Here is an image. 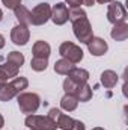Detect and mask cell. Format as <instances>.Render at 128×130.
<instances>
[{"label":"cell","instance_id":"obj_1","mask_svg":"<svg viewBox=\"0 0 128 130\" xmlns=\"http://www.w3.org/2000/svg\"><path fill=\"white\" fill-rule=\"evenodd\" d=\"M29 86V80L26 77H14L11 82H6L0 86V101H9L11 98L18 95Z\"/></svg>","mask_w":128,"mask_h":130},{"label":"cell","instance_id":"obj_2","mask_svg":"<svg viewBox=\"0 0 128 130\" xmlns=\"http://www.w3.org/2000/svg\"><path fill=\"white\" fill-rule=\"evenodd\" d=\"M17 101H18V107L23 113H35L39 106H41V98L35 92H20L17 95Z\"/></svg>","mask_w":128,"mask_h":130},{"label":"cell","instance_id":"obj_3","mask_svg":"<svg viewBox=\"0 0 128 130\" xmlns=\"http://www.w3.org/2000/svg\"><path fill=\"white\" fill-rule=\"evenodd\" d=\"M72 30L75 38L83 42V44H88L92 38H94V32H92V26L88 20V17H83L80 20H75L72 23Z\"/></svg>","mask_w":128,"mask_h":130},{"label":"cell","instance_id":"obj_4","mask_svg":"<svg viewBox=\"0 0 128 130\" xmlns=\"http://www.w3.org/2000/svg\"><path fill=\"white\" fill-rule=\"evenodd\" d=\"M24 124L30 130H56L57 129V124L53 120H50L48 117H41V115H35V113H30V115L26 117Z\"/></svg>","mask_w":128,"mask_h":130},{"label":"cell","instance_id":"obj_5","mask_svg":"<svg viewBox=\"0 0 128 130\" xmlns=\"http://www.w3.org/2000/svg\"><path fill=\"white\" fill-rule=\"evenodd\" d=\"M59 55H60L63 59L72 62V64H78V62L83 59V50H81L78 45H75L74 42H71V41H65V42L60 44V47H59Z\"/></svg>","mask_w":128,"mask_h":130},{"label":"cell","instance_id":"obj_6","mask_svg":"<svg viewBox=\"0 0 128 130\" xmlns=\"http://www.w3.org/2000/svg\"><path fill=\"white\" fill-rule=\"evenodd\" d=\"M50 17H51V6L48 3H39L30 12V24L42 26L50 20Z\"/></svg>","mask_w":128,"mask_h":130},{"label":"cell","instance_id":"obj_7","mask_svg":"<svg viewBox=\"0 0 128 130\" xmlns=\"http://www.w3.org/2000/svg\"><path fill=\"white\" fill-rule=\"evenodd\" d=\"M112 5H109L107 8V20L112 24H118V23H124L127 20V11L125 6L121 2H110Z\"/></svg>","mask_w":128,"mask_h":130},{"label":"cell","instance_id":"obj_8","mask_svg":"<svg viewBox=\"0 0 128 130\" xmlns=\"http://www.w3.org/2000/svg\"><path fill=\"white\" fill-rule=\"evenodd\" d=\"M30 38V30L24 24H17L11 30V41L15 45H26Z\"/></svg>","mask_w":128,"mask_h":130},{"label":"cell","instance_id":"obj_9","mask_svg":"<svg viewBox=\"0 0 128 130\" xmlns=\"http://www.w3.org/2000/svg\"><path fill=\"white\" fill-rule=\"evenodd\" d=\"M53 23L56 26H62L68 21V8L65 3H56L53 8H51V17Z\"/></svg>","mask_w":128,"mask_h":130},{"label":"cell","instance_id":"obj_10","mask_svg":"<svg viewBox=\"0 0 128 130\" xmlns=\"http://www.w3.org/2000/svg\"><path fill=\"white\" fill-rule=\"evenodd\" d=\"M107 48H109V45H107V42H105L102 38L94 36V38L88 42V50H89V53H91L92 56H102V55L107 52Z\"/></svg>","mask_w":128,"mask_h":130},{"label":"cell","instance_id":"obj_11","mask_svg":"<svg viewBox=\"0 0 128 130\" xmlns=\"http://www.w3.org/2000/svg\"><path fill=\"white\" fill-rule=\"evenodd\" d=\"M18 67L11 62H5V64L0 65V79L3 82H8V80H12L14 77L18 76Z\"/></svg>","mask_w":128,"mask_h":130},{"label":"cell","instance_id":"obj_12","mask_svg":"<svg viewBox=\"0 0 128 130\" xmlns=\"http://www.w3.org/2000/svg\"><path fill=\"white\" fill-rule=\"evenodd\" d=\"M68 79L72 80V82L77 83V85L88 83V80H89V73H88L86 70H83V68H77V67H74V68L68 73Z\"/></svg>","mask_w":128,"mask_h":130},{"label":"cell","instance_id":"obj_13","mask_svg":"<svg viewBox=\"0 0 128 130\" xmlns=\"http://www.w3.org/2000/svg\"><path fill=\"white\" fill-rule=\"evenodd\" d=\"M32 52H33V58H45V59H48V56L51 53V47L45 41H36L33 44Z\"/></svg>","mask_w":128,"mask_h":130},{"label":"cell","instance_id":"obj_14","mask_svg":"<svg viewBox=\"0 0 128 130\" xmlns=\"http://www.w3.org/2000/svg\"><path fill=\"white\" fill-rule=\"evenodd\" d=\"M110 36L115 41H125L128 38V24L125 21L115 24L113 29H112V32H110Z\"/></svg>","mask_w":128,"mask_h":130},{"label":"cell","instance_id":"obj_15","mask_svg":"<svg viewBox=\"0 0 128 130\" xmlns=\"http://www.w3.org/2000/svg\"><path fill=\"white\" fill-rule=\"evenodd\" d=\"M74 97L77 98L78 101H89L92 98V88L88 83L77 85V89L74 92Z\"/></svg>","mask_w":128,"mask_h":130},{"label":"cell","instance_id":"obj_16","mask_svg":"<svg viewBox=\"0 0 128 130\" xmlns=\"http://www.w3.org/2000/svg\"><path fill=\"white\" fill-rule=\"evenodd\" d=\"M118 80H119V76L113 71V70H105L102 74H101V83L104 85V88H113V86H116V83H118Z\"/></svg>","mask_w":128,"mask_h":130},{"label":"cell","instance_id":"obj_17","mask_svg":"<svg viewBox=\"0 0 128 130\" xmlns=\"http://www.w3.org/2000/svg\"><path fill=\"white\" fill-rule=\"evenodd\" d=\"M14 12H15V17H17V20H18L20 24H24V26L30 24V11L27 8H24L23 5H20L18 8L14 9Z\"/></svg>","mask_w":128,"mask_h":130},{"label":"cell","instance_id":"obj_18","mask_svg":"<svg viewBox=\"0 0 128 130\" xmlns=\"http://www.w3.org/2000/svg\"><path fill=\"white\" fill-rule=\"evenodd\" d=\"M77 104H78V100L74 97V95H71V94H65L62 100H60V107L66 110V112H72V110H75L77 109Z\"/></svg>","mask_w":128,"mask_h":130},{"label":"cell","instance_id":"obj_19","mask_svg":"<svg viewBox=\"0 0 128 130\" xmlns=\"http://www.w3.org/2000/svg\"><path fill=\"white\" fill-rule=\"evenodd\" d=\"M72 68H74V64L69 62V61H66V59H63V58L59 59V61H56V64H54V71L57 74H62V76H68V73Z\"/></svg>","mask_w":128,"mask_h":130},{"label":"cell","instance_id":"obj_20","mask_svg":"<svg viewBox=\"0 0 128 130\" xmlns=\"http://www.w3.org/2000/svg\"><path fill=\"white\" fill-rule=\"evenodd\" d=\"M74 118H71L69 115H65V113H60L59 115V118H57V121H56V124H57V127L62 130H71V127L74 126Z\"/></svg>","mask_w":128,"mask_h":130},{"label":"cell","instance_id":"obj_21","mask_svg":"<svg viewBox=\"0 0 128 130\" xmlns=\"http://www.w3.org/2000/svg\"><path fill=\"white\" fill-rule=\"evenodd\" d=\"M30 67L33 71H44L48 67V59L45 58H33L30 61Z\"/></svg>","mask_w":128,"mask_h":130},{"label":"cell","instance_id":"obj_22","mask_svg":"<svg viewBox=\"0 0 128 130\" xmlns=\"http://www.w3.org/2000/svg\"><path fill=\"white\" fill-rule=\"evenodd\" d=\"M6 62H11V64L17 65V67L20 68L21 65L24 64V56H23V53H20V52H11V53L8 55V58H6Z\"/></svg>","mask_w":128,"mask_h":130},{"label":"cell","instance_id":"obj_23","mask_svg":"<svg viewBox=\"0 0 128 130\" xmlns=\"http://www.w3.org/2000/svg\"><path fill=\"white\" fill-rule=\"evenodd\" d=\"M83 17H88V15H86V12H84L81 8H71V9L68 11V20H69L71 23H74L75 20H80V18H83Z\"/></svg>","mask_w":128,"mask_h":130},{"label":"cell","instance_id":"obj_24","mask_svg":"<svg viewBox=\"0 0 128 130\" xmlns=\"http://www.w3.org/2000/svg\"><path fill=\"white\" fill-rule=\"evenodd\" d=\"M63 89H65V94L74 95V92H75V89H77V83H74L72 80L66 79V80L63 82Z\"/></svg>","mask_w":128,"mask_h":130},{"label":"cell","instance_id":"obj_25","mask_svg":"<svg viewBox=\"0 0 128 130\" xmlns=\"http://www.w3.org/2000/svg\"><path fill=\"white\" fill-rule=\"evenodd\" d=\"M2 2L8 9H15L21 5V0H2Z\"/></svg>","mask_w":128,"mask_h":130},{"label":"cell","instance_id":"obj_26","mask_svg":"<svg viewBox=\"0 0 128 130\" xmlns=\"http://www.w3.org/2000/svg\"><path fill=\"white\" fill-rule=\"evenodd\" d=\"M60 113H62V112H60V110H59V109H56V107H53V109H50V112H48V113H47V117H48V118H50V120H53V121H54V123H56V121H57V118H59V115H60Z\"/></svg>","mask_w":128,"mask_h":130},{"label":"cell","instance_id":"obj_27","mask_svg":"<svg viewBox=\"0 0 128 130\" xmlns=\"http://www.w3.org/2000/svg\"><path fill=\"white\" fill-rule=\"evenodd\" d=\"M66 5H69L71 8H80L83 5V0H65Z\"/></svg>","mask_w":128,"mask_h":130},{"label":"cell","instance_id":"obj_28","mask_svg":"<svg viewBox=\"0 0 128 130\" xmlns=\"http://www.w3.org/2000/svg\"><path fill=\"white\" fill-rule=\"evenodd\" d=\"M71 130H84V124H83L81 121L75 120V121H74V126L71 127Z\"/></svg>","mask_w":128,"mask_h":130},{"label":"cell","instance_id":"obj_29","mask_svg":"<svg viewBox=\"0 0 128 130\" xmlns=\"http://www.w3.org/2000/svg\"><path fill=\"white\" fill-rule=\"evenodd\" d=\"M83 5H86V6H94V5H95V0H83Z\"/></svg>","mask_w":128,"mask_h":130},{"label":"cell","instance_id":"obj_30","mask_svg":"<svg viewBox=\"0 0 128 130\" xmlns=\"http://www.w3.org/2000/svg\"><path fill=\"white\" fill-rule=\"evenodd\" d=\"M5 47V36L3 35H0V50Z\"/></svg>","mask_w":128,"mask_h":130},{"label":"cell","instance_id":"obj_31","mask_svg":"<svg viewBox=\"0 0 128 130\" xmlns=\"http://www.w3.org/2000/svg\"><path fill=\"white\" fill-rule=\"evenodd\" d=\"M5 126V120H3V117H2V113H0V129Z\"/></svg>","mask_w":128,"mask_h":130},{"label":"cell","instance_id":"obj_32","mask_svg":"<svg viewBox=\"0 0 128 130\" xmlns=\"http://www.w3.org/2000/svg\"><path fill=\"white\" fill-rule=\"evenodd\" d=\"M98 3H110V2H113V0H95Z\"/></svg>","mask_w":128,"mask_h":130},{"label":"cell","instance_id":"obj_33","mask_svg":"<svg viewBox=\"0 0 128 130\" xmlns=\"http://www.w3.org/2000/svg\"><path fill=\"white\" fill-rule=\"evenodd\" d=\"M92 130H105V129H102V127H95V129H92Z\"/></svg>","mask_w":128,"mask_h":130},{"label":"cell","instance_id":"obj_34","mask_svg":"<svg viewBox=\"0 0 128 130\" xmlns=\"http://www.w3.org/2000/svg\"><path fill=\"white\" fill-rule=\"evenodd\" d=\"M2 18H3V12H2V9H0V21H2Z\"/></svg>","mask_w":128,"mask_h":130},{"label":"cell","instance_id":"obj_35","mask_svg":"<svg viewBox=\"0 0 128 130\" xmlns=\"http://www.w3.org/2000/svg\"><path fill=\"white\" fill-rule=\"evenodd\" d=\"M3 83H6V82H3V80H2V79H0V86H2V85H3Z\"/></svg>","mask_w":128,"mask_h":130}]
</instances>
